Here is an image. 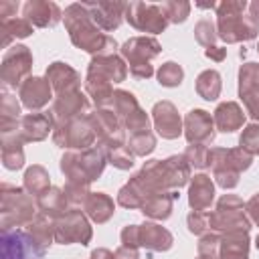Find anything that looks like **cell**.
<instances>
[{"mask_svg":"<svg viewBox=\"0 0 259 259\" xmlns=\"http://www.w3.org/2000/svg\"><path fill=\"white\" fill-rule=\"evenodd\" d=\"M138 107H140L138 97H136L132 91H127V89H115L113 101H111V109L115 111V115L119 117V121H121L125 115H130L132 111H136Z\"/></svg>","mask_w":259,"mask_h":259,"instance_id":"39","label":"cell"},{"mask_svg":"<svg viewBox=\"0 0 259 259\" xmlns=\"http://www.w3.org/2000/svg\"><path fill=\"white\" fill-rule=\"evenodd\" d=\"M63 22H65V28L69 32L71 42L77 49L91 53L93 57L95 55H115V51L119 49L117 40L113 36L105 34L93 22L89 10L85 8V2L69 4L63 12Z\"/></svg>","mask_w":259,"mask_h":259,"instance_id":"2","label":"cell"},{"mask_svg":"<svg viewBox=\"0 0 259 259\" xmlns=\"http://www.w3.org/2000/svg\"><path fill=\"white\" fill-rule=\"evenodd\" d=\"M152 121L158 136L164 140H176L184 134V121L172 101H158L152 107Z\"/></svg>","mask_w":259,"mask_h":259,"instance_id":"18","label":"cell"},{"mask_svg":"<svg viewBox=\"0 0 259 259\" xmlns=\"http://www.w3.org/2000/svg\"><path fill=\"white\" fill-rule=\"evenodd\" d=\"M255 247H257V251H259V235L255 237Z\"/></svg>","mask_w":259,"mask_h":259,"instance_id":"58","label":"cell"},{"mask_svg":"<svg viewBox=\"0 0 259 259\" xmlns=\"http://www.w3.org/2000/svg\"><path fill=\"white\" fill-rule=\"evenodd\" d=\"M105 164H107V154L105 148H101L99 144L87 150H67L59 160V168L67 178V182L83 184V186L95 182L103 174Z\"/></svg>","mask_w":259,"mask_h":259,"instance_id":"4","label":"cell"},{"mask_svg":"<svg viewBox=\"0 0 259 259\" xmlns=\"http://www.w3.org/2000/svg\"><path fill=\"white\" fill-rule=\"evenodd\" d=\"M16 10H18V2L2 0V2H0V20L14 18V16H16Z\"/></svg>","mask_w":259,"mask_h":259,"instance_id":"53","label":"cell"},{"mask_svg":"<svg viewBox=\"0 0 259 259\" xmlns=\"http://www.w3.org/2000/svg\"><path fill=\"white\" fill-rule=\"evenodd\" d=\"M208 154H210V150H208V146H204V144H188L186 150H184V158L188 160V164L194 166V168H198V170L210 166Z\"/></svg>","mask_w":259,"mask_h":259,"instance_id":"46","label":"cell"},{"mask_svg":"<svg viewBox=\"0 0 259 259\" xmlns=\"http://www.w3.org/2000/svg\"><path fill=\"white\" fill-rule=\"evenodd\" d=\"M26 233L32 237V241L36 245H40L45 251L55 243V221L49 219L47 214L38 212L28 225H26Z\"/></svg>","mask_w":259,"mask_h":259,"instance_id":"35","label":"cell"},{"mask_svg":"<svg viewBox=\"0 0 259 259\" xmlns=\"http://www.w3.org/2000/svg\"><path fill=\"white\" fill-rule=\"evenodd\" d=\"M162 53V45L156 36H132L119 47L121 59L130 65V73L136 79H150L154 75L152 59Z\"/></svg>","mask_w":259,"mask_h":259,"instance_id":"7","label":"cell"},{"mask_svg":"<svg viewBox=\"0 0 259 259\" xmlns=\"http://www.w3.org/2000/svg\"><path fill=\"white\" fill-rule=\"evenodd\" d=\"M257 53H259V45H257Z\"/></svg>","mask_w":259,"mask_h":259,"instance_id":"59","label":"cell"},{"mask_svg":"<svg viewBox=\"0 0 259 259\" xmlns=\"http://www.w3.org/2000/svg\"><path fill=\"white\" fill-rule=\"evenodd\" d=\"M194 38L198 45L202 47H214V40L219 38L217 34V24L210 20V18H200L196 24H194Z\"/></svg>","mask_w":259,"mask_h":259,"instance_id":"42","label":"cell"},{"mask_svg":"<svg viewBox=\"0 0 259 259\" xmlns=\"http://www.w3.org/2000/svg\"><path fill=\"white\" fill-rule=\"evenodd\" d=\"M214 127L223 134H233L245 125V111L237 101H223L212 111Z\"/></svg>","mask_w":259,"mask_h":259,"instance_id":"27","label":"cell"},{"mask_svg":"<svg viewBox=\"0 0 259 259\" xmlns=\"http://www.w3.org/2000/svg\"><path fill=\"white\" fill-rule=\"evenodd\" d=\"M45 77L51 83L53 93H57V95L81 89V75L69 63H63V61L51 63L47 67V71H45Z\"/></svg>","mask_w":259,"mask_h":259,"instance_id":"24","label":"cell"},{"mask_svg":"<svg viewBox=\"0 0 259 259\" xmlns=\"http://www.w3.org/2000/svg\"><path fill=\"white\" fill-rule=\"evenodd\" d=\"M190 164L184 154H174L164 160H148L144 166L130 176V184L140 192L142 202L156 192H172L180 190L186 182H190Z\"/></svg>","mask_w":259,"mask_h":259,"instance_id":"1","label":"cell"},{"mask_svg":"<svg viewBox=\"0 0 259 259\" xmlns=\"http://www.w3.org/2000/svg\"><path fill=\"white\" fill-rule=\"evenodd\" d=\"M22 140L16 134H6L0 136V146H2V166L6 170H20L24 166V148Z\"/></svg>","mask_w":259,"mask_h":259,"instance_id":"33","label":"cell"},{"mask_svg":"<svg viewBox=\"0 0 259 259\" xmlns=\"http://www.w3.org/2000/svg\"><path fill=\"white\" fill-rule=\"evenodd\" d=\"M119 239H121V245L140 249V225H125L119 233Z\"/></svg>","mask_w":259,"mask_h":259,"instance_id":"51","label":"cell"},{"mask_svg":"<svg viewBox=\"0 0 259 259\" xmlns=\"http://www.w3.org/2000/svg\"><path fill=\"white\" fill-rule=\"evenodd\" d=\"M245 212H247L249 221H251L253 225H257V227H259V192H257V194H253V196L245 202Z\"/></svg>","mask_w":259,"mask_h":259,"instance_id":"52","label":"cell"},{"mask_svg":"<svg viewBox=\"0 0 259 259\" xmlns=\"http://www.w3.org/2000/svg\"><path fill=\"white\" fill-rule=\"evenodd\" d=\"M196 259H202V257H196Z\"/></svg>","mask_w":259,"mask_h":259,"instance_id":"60","label":"cell"},{"mask_svg":"<svg viewBox=\"0 0 259 259\" xmlns=\"http://www.w3.org/2000/svg\"><path fill=\"white\" fill-rule=\"evenodd\" d=\"M172 210H174V190L172 192H156V194L148 196L140 206V212L152 221H166L172 217Z\"/></svg>","mask_w":259,"mask_h":259,"instance_id":"30","label":"cell"},{"mask_svg":"<svg viewBox=\"0 0 259 259\" xmlns=\"http://www.w3.org/2000/svg\"><path fill=\"white\" fill-rule=\"evenodd\" d=\"M89 117H91V123H93L95 136H97V144L101 148H105V152L113 150V148L127 146L125 144V127L111 107H95V111H91Z\"/></svg>","mask_w":259,"mask_h":259,"instance_id":"13","label":"cell"},{"mask_svg":"<svg viewBox=\"0 0 259 259\" xmlns=\"http://www.w3.org/2000/svg\"><path fill=\"white\" fill-rule=\"evenodd\" d=\"M83 212L95 225H105L115 214L113 198L109 194H105V192H91L89 198L83 204Z\"/></svg>","mask_w":259,"mask_h":259,"instance_id":"29","label":"cell"},{"mask_svg":"<svg viewBox=\"0 0 259 259\" xmlns=\"http://www.w3.org/2000/svg\"><path fill=\"white\" fill-rule=\"evenodd\" d=\"M53 142L55 146L63 148V150H87L93 148L97 142L91 117H77L65 123H55L53 130Z\"/></svg>","mask_w":259,"mask_h":259,"instance_id":"9","label":"cell"},{"mask_svg":"<svg viewBox=\"0 0 259 259\" xmlns=\"http://www.w3.org/2000/svg\"><path fill=\"white\" fill-rule=\"evenodd\" d=\"M85 8L89 10L93 22L101 30L111 32V30L119 28L121 20L125 18L127 2H121V0H97V2H85Z\"/></svg>","mask_w":259,"mask_h":259,"instance_id":"19","label":"cell"},{"mask_svg":"<svg viewBox=\"0 0 259 259\" xmlns=\"http://www.w3.org/2000/svg\"><path fill=\"white\" fill-rule=\"evenodd\" d=\"M214 200V182L208 174H194L188 186V206L192 210L206 212Z\"/></svg>","mask_w":259,"mask_h":259,"instance_id":"25","label":"cell"},{"mask_svg":"<svg viewBox=\"0 0 259 259\" xmlns=\"http://www.w3.org/2000/svg\"><path fill=\"white\" fill-rule=\"evenodd\" d=\"M251 239L245 231H233L221 235L219 259H249Z\"/></svg>","mask_w":259,"mask_h":259,"instance_id":"28","label":"cell"},{"mask_svg":"<svg viewBox=\"0 0 259 259\" xmlns=\"http://www.w3.org/2000/svg\"><path fill=\"white\" fill-rule=\"evenodd\" d=\"M22 188L32 196V198H38L40 194H45L49 188H51V174L45 166L40 164H32L24 170V176H22Z\"/></svg>","mask_w":259,"mask_h":259,"instance_id":"34","label":"cell"},{"mask_svg":"<svg viewBox=\"0 0 259 259\" xmlns=\"http://www.w3.org/2000/svg\"><path fill=\"white\" fill-rule=\"evenodd\" d=\"M208 227L210 231L225 235L233 231H251V221L245 212V202L237 194H223L217 200L212 212H208Z\"/></svg>","mask_w":259,"mask_h":259,"instance_id":"8","label":"cell"},{"mask_svg":"<svg viewBox=\"0 0 259 259\" xmlns=\"http://www.w3.org/2000/svg\"><path fill=\"white\" fill-rule=\"evenodd\" d=\"M239 148L249 152L251 156H259V123H247L239 136Z\"/></svg>","mask_w":259,"mask_h":259,"instance_id":"45","label":"cell"},{"mask_svg":"<svg viewBox=\"0 0 259 259\" xmlns=\"http://www.w3.org/2000/svg\"><path fill=\"white\" fill-rule=\"evenodd\" d=\"M121 123H123L125 132H130V136L132 134H140V132H148L150 130V115L142 107H138L136 111H132L130 115H125L121 119Z\"/></svg>","mask_w":259,"mask_h":259,"instance_id":"48","label":"cell"},{"mask_svg":"<svg viewBox=\"0 0 259 259\" xmlns=\"http://www.w3.org/2000/svg\"><path fill=\"white\" fill-rule=\"evenodd\" d=\"M0 28H2V47L8 49V45L14 40V38H26L34 32V26L22 16H14V18H8V20H0Z\"/></svg>","mask_w":259,"mask_h":259,"instance_id":"38","label":"cell"},{"mask_svg":"<svg viewBox=\"0 0 259 259\" xmlns=\"http://www.w3.org/2000/svg\"><path fill=\"white\" fill-rule=\"evenodd\" d=\"M239 97L245 111L259 123V63L247 61L239 67Z\"/></svg>","mask_w":259,"mask_h":259,"instance_id":"15","label":"cell"},{"mask_svg":"<svg viewBox=\"0 0 259 259\" xmlns=\"http://www.w3.org/2000/svg\"><path fill=\"white\" fill-rule=\"evenodd\" d=\"M156 144H158V142H156L154 132L148 130V132L132 134V136H130V142H127V148L132 150L134 156H142V158H146V156H150V154L156 150Z\"/></svg>","mask_w":259,"mask_h":259,"instance_id":"40","label":"cell"},{"mask_svg":"<svg viewBox=\"0 0 259 259\" xmlns=\"http://www.w3.org/2000/svg\"><path fill=\"white\" fill-rule=\"evenodd\" d=\"M208 162L214 182L225 190H233L239 184L241 172L251 168L253 156L243 148H210Z\"/></svg>","mask_w":259,"mask_h":259,"instance_id":"6","label":"cell"},{"mask_svg":"<svg viewBox=\"0 0 259 259\" xmlns=\"http://www.w3.org/2000/svg\"><path fill=\"white\" fill-rule=\"evenodd\" d=\"M164 10H166V16L172 24H180L184 22L188 16H190V2L186 0H168V2H162Z\"/></svg>","mask_w":259,"mask_h":259,"instance_id":"47","label":"cell"},{"mask_svg":"<svg viewBox=\"0 0 259 259\" xmlns=\"http://www.w3.org/2000/svg\"><path fill=\"white\" fill-rule=\"evenodd\" d=\"M93 237L91 223L81 208H69L65 214L55 219V243L61 245H89Z\"/></svg>","mask_w":259,"mask_h":259,"instance_id":"11","label":"cell"},{"mask_svg":"<svg viewBox=\"0 0 259 259\" xmlns=\"http://www.w3.org/2000/svg\"><path fill=\"white\" fill-rule=\"evenodd\" d=\"M53 130H55V117L51 111H30L20 117L18 138L24 144L42 142L45 138H49V134H53Z\"/></svg>","mask_w":259,"mask_h":259,"instance_id":"20","label":"cell"},{"mask_svg":"<svg viewBox=\"0 0 259 259\" xmlns=\"http://www.w3.org/2000/svg\"><path fill=\"white\" fill-rule=\"evenodd\" d=\"M47 251L32 241L22 229L2 231L0 235V259H45Z\"/></svg>","mask_w":259,"mask_h":259,"instance_id":"14","label":"cell"},{"mask_svg":"<svg viewBox=\"0 0 259 259\" xmlns=\"http://www.w3.org/2000/svg\"><path fill=\"white\" fill-rule=\"evenodd\" d=\"M249 16H251L255 22H259V0L249 2Z\"/></svg>","mask_w":259,"mask_h":259,"instance_id":"57","label":"cell"},{"mask_svg":"<svg viewBox=\"0 0 259 259\" xmlns=\"http://www.w3.org/2000/svg\"><path fill=\"white\" fill-rule=\"evenodd\" d=\"M89 259H113V253L109 249H105V247H97V249L91 251Z\"/></svg>","mask_w":259,"mask_h":259,"instance_id":"56","label":"cell"},{"mask_svg":"<svg viewBox=\"0 0 259 259\" xmlns=\"http://www.w3.org/2000/svg\"><path fill=\"white\" fill-rule=\"evenodd\" d=\"M188 144H212L217 138V127H214V119L208 111L204 109H190L184 115V134Z\"/></svg>","mask_w":259,"mask_h":259,"instance_id":"17","label":"cell"},{"mask_svg":"<svg viewBox=\"0 0 259 259\" xmlns=\"http://www.w3.org/2000/svg\"><path fill=\"white\" fill-rule=\"evenodd\" d=\"M186 227L192 235H198L202 237L204 233L210 231L208 227V212H202V210H190L188 217H186Z\"/></svg>","mask_w":259,"mask_h":259,"instance_id":"50","label":"cell"},{"mask_svg":"<svg viewBox=\"0 0 259 259\" xmlns=\"http://www.w3.org/2000/svg\"><path fill=\"white\" fill-rule=\"evenodd\" d=\"M156 77H158V83L162 87H178L182 83V79H184V71H182V67L178 63L166 61L156 71Z\"/></svg>","mask_w":259,"mask_h":259,"instance_id":"41","label":"cell"},{"mask_svg":"<svg viewBox=\"0 0 259 259\" xmlns=\"http://www.w3.org/2000/svg\"><path fill=\"white\" fill-rule=\"evenodd\" d=\"M51 113L55 117V123H65V121L89 115L91 103H89V97L85 93H81V89L67 91V93H61L53 99Z\"/></svg>","mask_w":259,"mask_h":259,"instance_id":"16","label":"cell"},{"mask_svg":"<svg viewBox=\"0 0 259 259\" xmlns=\"http://www.w3.org/2000/svg\"><path fill=\"white\" fill-rule=\"evenodd\" d=\"M105 154H107V164H111V166L117 168V170H130V168H134V164H136V156L132 154V150H130L127 146L107 150Z\"/></svg>","mask_w":259,"mask_h":259,"instance_id":"44","label":"cell"},{"mask_svg":"<svg viewBox=\"0 0 259 259\" xmlns=\"http://www.w3.org/2000/svg\"><path fill=\"white\" fill-rule=\"evenodd\" d=\"M36 206H38V212L47 214L53 221L59 219L61 214H65L69 210V202H67L65 190L59 188V186H51L45 194H40L36 198Z\"/></svg>","mask_w":259,"mask_h":259,"instance_id":"32","label":"cell"},{"mask_svg":"<svg viewBox=\"0 0 259 259\" xmlns=\"http://www.w3.org/2000/svg\"><path fill=\"white\" fill-rule=\"evenodd\" d=\"M18 99L20 103L30 111H40L49 101L53 99V87L47 81V77H28L18 87Z\"/></svg>","mask_w":259,"mask_h":259,"instance_id":"23","label":"cell"},{"mask_svg":"<svg viewBox=\"0 0 259 259\" xmlns=\"http://www.w3.org/2000/svg\"><path fill=\"white\" fill-rule=\"evenodd\" d=\"M204 57L206 59H210V61H217V63H223L225 59H227V49L225 47H208V49H204Z\"/></svg>","mask_w":259,"mask_h":259,"instance_id":"55","label":"cell"},{"mask_svg":"<svg viewBox=\"0 0 259 259\" xmlns=\"http://www.w3.org/2000/svg\"><path fill=\"white\" fill-rule=\"evenodd\" d=\"M113 259H140V249L121 245L113 251Z\"/></svg>","mask_w":259,"mask_h":259,"instance_id":"54","label":"cell"},{"mask_svg":"<svg viewBox=\"0 0 259 259\" xmlns=\"http://www.w3.org/2000/svg\"><path fill=\"white\" fill-rule=\"evenodd\" d=\"M36 198H32L24 188L2 182L0 186V227L2 231H12L28 225L36 214Z\"/></svg>","mask_w":259,"mask_h":259,"instance_id":"5","label":"cell"},{"mask_svg":"<svg viewBox=\"0 0 259 259\" xmlns=\"http://www.w3.org/2000/svg\"><path fill=\"white\" fill-rule=\"evenodd\" d=\"M65 196H67V202H69V208H83L85 200L89 198L91 190L89 186H83V184H73V182H65Z\"/></svg>","mask_w":259,"mask_h":259,"instance_id":"49","label":"cell"},{"mask_svg":"<svg viewBox=\"0 0 259 259\" xmlns=\"http://www.w3.org/2000/svg\"><path fill=\"white\" fill-rule=\"evenodd\" d=\"M22 14L36 28H53L63 20V10L51 0H28L22 4Z\"/></svg>","mask_w":259,"mask_h":259,"instance_id":"22","label":"cell"},{"mask_svg":"<svg viewBox=\"0 0 259 259\" xmlns=\"http://www.w3.org/2000/svg\"><path fill=\"white\" fill-rule=\"evenodd\" d=\"M32 71V53L26 45H12L2 57L0 65V81L2 87H20Z\"/></svg>","mask_w":259,"mask_h":259,"instance_id":"10","label":"cell"},{"mask_svg":"<svg viewBox=\"0 0 259 259\" xmlns=\"http://www.w3.org/2000/svg\"><path fill=\"white\" fill-rule=\"evenodd\" d=\"M125 20L136 30L150 32V34H160L170 24V20H168L166 10H164L162 4L140 2V0H134V2L127 4V8H125Z\"/></svg>","mask_w":259,"mask_h":259,"instance_id":"12","label":"cell"},{"mask_svg":"<svg viewBox=\"0 0 259 259\" xmlns=\"http://www.w3.org/2000/svg\"><path fill=\"white\" fill-rule=\"evenodd\" d=\"M85 91L93 99L95 107H111L115 89L109 81H103L93 75H85Z\"/></svg>","mask_w":259,"mask_h":259,"instance_id":"37","label":"cell"},{"mask_svg":"<svg viewBox=\"0 0 259 259\" xmlns=\"http://www.w3.org/2000/svg\"><path fill=\"white\" fill-rule=\"evenodd\" d=\"M127 65L121 59V55H95L91 57L89 65H87V75L99 77L103 81H109L111 85L125 81L127 77Z\"/></svg>","mask_w":259,"mask_h":259,"instance_id":"21","label":"cell"},{"mask_svg":"<svg viewBox=\"0 0 259 259\" xmlns=\"http://www.w3.org/2000/svg\"><path fill=\"white\" fill-rule=\"evenodd\" d=\"M172 245H174V237L166 227L150 221L140 225V247L154 253H164L170 251Z\"/></svg>","mask_w":259,"mask_h":259,"instance_id":"26","label":"cell"},{"mask_svg":"<svg viewBox=\"0 0 259 259\" xmlns=\"http://www.w3.org/2000/svg\"><path fill=\"white\" fill-rule=\"evenodd\" d=\"M0 136H6V134H16L18 132V125H20V101L8 93V91H2L0 95Z\"/></svg>","mask_w":259,"mask_h":259,"instance_id":"31","label":"cell"},{"mask_svg":"<svg viewBox=\"0 0 259 259\" xmlns=\"http://www.w3.org/2000/svg\"><path fill=\"white\" fill-rule=\"evenodd\" d=\"M223 89V77L217 69H204L196 77V93L204 101H217L221 97Z\"/></svg>","mask_w":259,"mask_h":259,"instance_id":"36","label":"cell"},{"mask_svg":"<svg viewBox=\"0 0 259 259\" xmlns=\"http://www.w3.org/2000/svg\"><path fill=\"white\" fill-rule=\"evenodd\" d=\"M245 0H223L217 4V34L227 45L253 40L259 34V22L245 14Z\"/></svg>","mask_w":259,"mask_h":259,"instance_id":"3","label":"cell"},{"mask_svg":"<svg viewBox=\"0 0 259 259\" xmlns=\"http://www.w3.org/2000/svg\"><path fill=\"white\" fill-rule=\"evenodd\" d=\"M219 245H221V235L219 233H214V231L204 233L198 239V245H196L198 257H202V259H219Z\"/></svg>","mask_w":259,"mask_h":259,"instance_id":"43","label":"cell"}]
</instances>
